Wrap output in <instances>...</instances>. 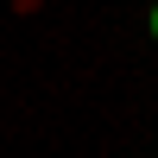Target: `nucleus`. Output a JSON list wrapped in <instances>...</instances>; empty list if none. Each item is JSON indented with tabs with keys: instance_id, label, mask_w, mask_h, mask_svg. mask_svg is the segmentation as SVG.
I'll use <instances>...</instances> for the list:
<instances>
[{
	"instance_id": "f257e3e1",
	"label": "nucleus",
	"mask_w": 158,
	"mask_h": 158,
	"mask_svg": "<svg viewBox=\"0 0 158 158\" xmlns=\"http://www.w3.org/2000/svg\"><path fill=\"white\" fill-rule=\"evenodd\" d=\"M152 38H158V6H152Z\"/></svg>"
}]
</instances>
